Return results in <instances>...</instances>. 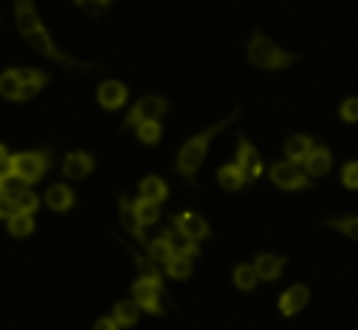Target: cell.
I'll list each match as a JSON object with an SVG mask.
<instances>
[{
    "instance_id": "603a6c76",
    "label": "cell",
    "mask_w": 358,
    "mask_h": 330,
    "mask_svg": "<svg viewBox=\"0 0 358 330\" xmlns=\"http://www.w3.org/2000/svg\"><path fill=\"white\" fill-rule=\"evenodd\" d=\"M138 308L136 301H122L114 306V318L121 327H133L138 320Z\"/></svg>"
},
{
    "instance_id": "cb8c5ba5",
    "label": "cell",
    "mask_w": 358,
    "mask_h": 330,
    "mask_svg": "<svg viewBox=\"0 0 358 330\" xmlns=\"http://www.w3.org/2000/svg\"><path fill=\"white\" fill-rule=\"evenodd\" d=\"M257 273H255L254 266H248V264H240L234 268V285L238 287L240 290L243 292H250V290L255 289L257 285Z\"/></svg>"
},
{
    "instance_id": "8992f818",
    "label": "cell",
    "mask_w": 358,
    "mask_h": 330,
    "mask_svg": "<svg viewBox=\"0 0 358 330\" xmlns=\"http://www.w3.org/2000/svg\"><path fill=\"white\" fill-rule=\"evenodd\" d=\"M168 112V101L166 98L157 96V94H149V96H143L142 100L136 101L133 105L131 110L126 115L124 129L136 128L138 124L145 121H152V119H159L161 115H164Z\"/></svg>"
},
{
    "instance_id": "e575fe53",
    "label": "cell",
    "mask_w": 358,
    "mask_h": 330,
    "mask_svg": "<svg viewBox=\"0 0 358 330\" xmlns=\"http://www.w3.org/2000/svg\"><path fill=\"white\" fill-rule=\"evenodd\" d=\"M341 117L346 122H358V98H348L341 105Z\"/></svg>"
},
{
    "instance_id": "5b68a950",
    "label": "cell",
    "mask_w": 358,
    "mask_h": 330,
    "mask_svg": "<svg viewBox=\"0 0 358 330\" xmlns=\"http://www.w3.org/2000/svg\"><path fill=\"white\" fill-rule=\"evenodd\" d=\"M271 182L285 191H299V189H313L315 184L290 161H278L269 168Z\"/></svg>"
},
{
    "instance_id": "7402d4cb",
    "label": "cell",
    "mask_w": 358,
    "mask_h": 330,
    "mask_svg": "<svg viewBox=\"0 0 358 330\" xmlns=\"http://www.w3.org/2000/svg\"><path fill=\"white\" fill-rule=\"evenodd\" d=\"M140 194L150 201L163 203L168 198V185L159 177H147L140 184Z\"/></svg>"
},
{
    "instance_id": "ab89813d",
    "label": "cell",
    "mask_w": 358,
    "mask_h": 330,
    "mask_svg": "<svg viewBox=\"0 0 358 330\" xmlns=\"http://www.w3.org/2000/svg\"><path fill=\"white\" fill-rule=\"evenodd\" d=\"M10 173H14V170H13V163H10V157H9V159H6L0 163V180H2V178H6L7 175H10Z\"/></svg>"
},
{
    "instance_id": "d590c367",
    "label": "cell",
    "mask_w": 358,
    "mask_h": 330,
    "mask_svg": "<svg viewBox=\"0 0 358 330\" xmlns=\"http://www.w3.org/2000/svg\"><path fill=\"white\" fill-rule=\"evenodd\" d=\"M76 6L83 10L84 14L91 17H98L103 10V6H101L100 0H76Z\"/></svg>"
},
{
    "instance_id": "4316f807",
    "label": "cell",
    "mask_w": 358,
    "mask_h": 330,
    "mask_svg": "<svg viewBox=\"0 0 358 330\" xmlns=\"http://www.w3.org/2000/svg\"><path fill=\"white\" fill-rule=\"evenodd\" d=\"M135 212L143 226H150V224L157 222V219H159V206H157L156 201H150L147 198L136 199Z\"/></svg>"
},
{
    "instance_id": "f1b7e54d",
    "label": "cell",
    "mask_w": 358,
    "mask_h": 330,
    "mask_svg": "<svg viewBox=\"0 0 358 330\" xmlns=\"http://www.w3.org/2000/svg\"><path fill=\"white\" fill-rule=\"evenodd\" d=\"M147 250H149V257L152 259L154 262H159V264H166V262L175 255L173 247H171L170 241L164 236L156 238V240L152 241V245L147 247Z\"/></svg>"
},
{
    "instance_id": "2e32d148",
    "label": "cell",
    "mask_w": 358,
    "mask_h": 330,
    "mask_svg": "<svg viewBox=\"0 0 358 330\" xmlns=\"http://www.w3.org/2000/svg\"><path fill=\"white\" fill-rule=\"evenodd\" d=\"M287 264V257H276L271 254H262L255 259L254 269L257 276L264 282H275L282 276L283 266Z\"/></svg>"
},
{
    "instance_id": "f35d334b",
    "label": "cell",
    "mask_w": 358,
    "mask_h": 330,
    "mask_svg": "<svg viewBox=\"0 0 358 330\" xmlns=\"http://www.w3.org/2000/svg\"><path fill=\"white\" fill-rule=\"evenodd\" d=\"M121 325L117 324V320H114V318H100V320L94 324V329L96 330H115L119 329Z\"/></svg>"
},
{
    "instance_id": "52a82bcc",
    "label": "cell",
    "mask_w": 358,
    "mask_h": 330,
    "mask_svg": "<svg viewBox=\"0 0 358 330\" xmlns=\"http://www.w3.org/2000/svg\"><path fill=\"white\" fill-rule=\"evenodd\" d=\"M236 163L238 166L243 170L245 177H247V184H254L259 177L262 175V159L261 154L257 152L250 140L245 138L243 135H238V147H236Z\"/></svg>"
},
{
    "instance_id": "9c48e42d",
    "label": "cell",
    "mask_w": 358,
    "mask_h": 330,
    "mask_svg": "<svg viewBox=\"0 0 358 330\" xmlns=\"http://www.w3.org/2000/svg\"><path fill=\"white\" fill-rule=\"evenodd\" d=\"M119 219H121L122 227H124L135 240H138L140 245H143L145 248L149 247L145 231H143V224L140 222L138 215H136L135 212V203L129 201L126 196H121V198H119Z\"/></svg>"
},
{
    "instance_id": "60d3db41",
    "label": "cell",
    "mask_w": 358,
    "mask_h": 330,
    "mask_svg": "<svg viewBox=\"0 0 358 330\" xmlns=\"http://www.w3.org/2000/svg\"><path fill=\"white\" fill-rule=\"evenodd\" d=\"M6 159H7V150H6V147L0 143V163H2V161H6Z\"/></svg>"
},
{
    "instance_id": "ba28073f",
    "label": "cell",
    "mask_w": 358,
    "mask_h": 330,
    "mask_svg": "<svg viewBox=\"0 0 358 330\" xmlns=\"http://www.w3.org/2000/svg\"><path fill=\"white\" fill-rule=\"evenodd\" d=\"M133 297H135L136 304H138L142 310H145L149 315H156L161 317L163 315V304H161L159 292L161 290L157 287L150 285V283L138 280V282L133 283L131 287Z\"/></svg>"
},
{
    "instance_id": "9a60e30c",
    "label": "cell",
    "mask_w": 358,
    "mask_h": 330,
    "mask_svg": "<svg viewBox=\"0 0 358 330\" xmlns=\"http://www.w3.org/2000/svg\"><path fill=\"white\" fill-rule=\"evenodd\" d=\"M126 247H128L129 254H131L133 259H135V264H136V269H138L140 280H143V282L157 287L161 292L166 294V287H164V283H163V276H161V271L156 268V264H152V259L143 257L142 254H138V252H136L133 247H129L128 243H126Z\"/></svg>"
},
{
    "instance_id": "4fadbf2b",
    "label": "cell",
    "mask_w": 358,
    "mask_h": 330,
    "mask_svg": "<svg viewBox=\"0 0 358 330\" xmlns=\"http://www.w3.org/2000/svg\"><path fill=\"white\" fill-rule=\"evenodd\" d=\"M14 17H16L17 30L23 35L42 27V21L38 17L37 9H35L34 0H16V3H14Z\"/></svg>"
},
{
    "instance_id": "6da1fadb",
    "label": "cell",
    "mask_w": 358,
    "mask_h": 330,
    "mask_svg": "<svg viewBox=\"0 0 358 330\" xmlns=\"http://www.w3.org/2000/svg\"><path fill=\"white\" fill-rule=\"evenodd\" d=\"M238 117H240V107H236V110H234L229 117L217 122L215 126H212V128H208L206 131L199 133V135L192 136L191 140L185 142V145L182 147L180 152H178L175 170H177L189 184H192L196 187V173H198L199 166H201L203 159H205L206 152H208L210 143L215 138V135H219L222 129H226L227 126L233 124Z\"/></svg>"
},
{
    "instance_id": "5bb4252c",
    "label": "cell",
    "mask_w": 358,
    "mask_h": 330,
    "mask_svg": "<svg viewBox=\"0 0 358 330\" xmlns=\"http://www.w3.org/2000/svg\"><path fill=\"white\" fill-rule=\"evenodd\" d=\"M308 301H310V290H308V287L299 283V285L290 287L287 292L282 294L278 306L285 317H294L306 306Z\"/></svg>"
},
{
    "instance_id": "83f0119b",
    "label": "cell",
    "mask_w": 358,
    "mask_h": 330,
    "mask_svg": "<svg viewBox=\"0 0 358 330\" xmlns=\"http://www.w3.org/2000/svg\"><path fill=\"white\" fill-rule=\"evenodd\" d=\"M324 224L345 236L358 241V217H341V219H329L324 220Z\"/></svg>"
},
{
    "instance_id": "ac0fdd59",
    "label": "cell",
    "mask_w": 358,
    "mask_h": 330,
    "mask_svg": "<svg viewBox=\"0 0 358 330\" xmlns=\"http://www.w3.org/2000/svg\"><path fill=\"white\" fill-rule=\"evenodd\" d=\"M304 168L311 177H324L332 168V154L327 147H315L304 161Z\"/></svg>"
},
{
    "instance_id": "3957f363",
    "label": "cell",
    "mask_w": 358,
    "mask_h": 330,
    "mask_svg": "<svg viewBox=\"0 0 358 330\" xmlns=\"http://www.w3.org/2000/svg\"><path fill=\"white\" fill-rule=\"evenodd\" d=\"M24 38H27V42L30 48H34L35 51L41 52V55L48 56V58L55 59L56 63H59V65L65 66V69L84 70V72H86V70L100 69V66L94 65V63L80 62V59L73 58V56L66 55V52H63L62 49L56 48V44L52 42L51 35H49V31L45 30L44 24L38 28H35V30H31L30 34L24 35Z\"/></svg>"
},
{
    "instance_id": "d4e9b609",
    "label": "cell",
    "mask_w": 358,
    "mask_h": 330,
    "mask_svg": "<svg viewBox=\"0 0 358 330\" xmlns=\"http://www.w3.org/2000/svg\"><path fill=\"white\" fill-rule=\"evenodd\" d=\"M7 229H9V233L14 234V236L23 238V236H28V234L34 233L35 222H34V219L30 217V213L16 212L9 219Z\"/></svg>"
},
{
    "instance_id": "7a4b0ae2",
    "label": "cell",
    "mask_w": 358,
    "mask_h": 330,
    "mask_svg": "<svg viewBox=\"0 0 358 330\" xmlns=\"http://www.w3.org/2000/svg\"><path fill=\"white\" fill-rule=\"evenodd\" d=\"M247 58L252 65L264 70H280L299 62V56L278 48V44L262 34L261 28H255L254 37L248 42Z\"/></svg>"
},
{
    "instance_id": "b9f144b4",
    "label": "cell",
    "mask_w": 358,
    "mask_h": 330,
    "mask_svg": "<svg viewBox=\"0 0 358 330\" xmlns=\"http://www.w3.org/2000/svg\"><path fill=\"white\" fill-rule=\"evenodd\" d=\"M100 2H101V6H103V7H107V6H110V3H112V0H100Z\"/></svg>"
},
{
    "instance_id": "4dcf8cb0",
    "label": "cell",
    "mask_w": 358,
    "mask_h": 330,
    "mask_svg": "<svg viewBox=\"0 0 358 330\" xmlns=\"http://www.w3.org/2000/svg\"><path fill=\"white\" fill-rule=\"evenodd\" d=\"M161 124L157 122V119H152V121H145L142 124L136 126V135L147 145H154V143L159 142L161 138Z\"/></svg>"
},
{
    "instance_id": "836d02e7",
    "label": "cell",
    "mask_w": 358,
    "mask_h": 330,
    "mask_svg": "<svg viewBox=\"0 0 358 330\" xmlns=\"http://www.w3.org/2000/svg\"><path fill=\"white\" fill-rule=\"evenodd\" d=\"M343 184L348 189H358V161L348 163L343 168Z\"/></svg>"
},
{
    "instance_id": "ffe728a7",
    "label": "cell",
    "mask_w": 358,
    "mask_h": 330,
    "mask_svg": "<svg viewBox=\"0 0 358 330\" xmlns=\"http://www.w3.org/2000/svg\"><path fill=\"white\" fill-rule=\"evenodd\" d=\"M73 201H76V196L73 191L65 184H56L45 192V203L51 210L55 212H66L69 208H72Z\"/></svg>"
},
{
    "instance_id": "8d00e7d4",
    "label": "cell",
    "mask_w": 358,
    "mask_h": 330,
    "mask_svg": "<svg viewBox=\"0 0 358 330\" xmlns=\"http://www.w3.org/2000/svg\"><path fill=\"white\" fill-rule=\"evenodd\" d=\"M17 212L14 198L9 194H0V219H10Z\"/></svg>"
},
{
    "instance_id": "277c9868",
    "label": "cell",
    "mask_w": 358,
    "mask_h": 330,
    "mask_svg": "<svg viewBox=\"0 0 358 330\" xmlns=\"http://www.w3.org/2000/svg\"><path fill=\"white\" fill-rule=\"evenodd\" d=\"M14 173L21 175L30 184L41 180L45 171L51 168V154L49 150H37V152H23L10 157Z\"/></svg>"
},
{
    "instance_id": "30bf717a",
    "label": "cell",
    "mask_w": 358,
    "mask_h": 330,
    "mask_svg": "<svg viewBox=\"0 0 358 330\" xmlns=\"http://www.w3.org/2000/svg\"><path fill=\"white\" fill-rule=\"evenodd\" d=\"M96 166V161L91 154L83 152H72V154H66L65 161H63V175L66 178H72V180H80V178L87 177L91 171L94 170Z\"/></svg>"
},
{
    "instance_id": "7c38bea8",
    "label": "cell",
    "mask_w": 358,
    "mask_h": 330,
    "mask_svg": "<svg viewBox=\"0 0 358 330\" xmlns=\"http://www.w3.org/2000/svg\"><path fill=\"white\" fill-rule=\"evenodd\" d=\"M170 222L173 224L177 229L184 231L185 234H189L191 238H194L196 241L206 240L210 236V226L205 222V219L196 213L185 212L180 215H171Z\"/></svg>"
},
{
    "instance_id": "74e56055",
    "label": "cell",
    "mask_w": 358,
    "mask_h": 330,
    "mask_svg": "<svg viewBox=\"0 0 358 330\" xmlns=\"http://www.w3.org/2000/svg\"><path fill=\"white\" fill-rule=\"evenodd\" d=\"M16 70V76L20 77L21 84L23 82H30V80H38V79H49L44 72L35 69H14Z\"/></svg>"
},
{
    "instance_id": "1f68e13d",
    "label": "cell",
    "mask_w": 358,
    "mask_h": 330,
    "mask_svg": "<svg viewBox=\"0 0 358 330\" xmlns=\"http://www.w3.org/2000/svg\"><path fill=\"white\" fill-rule=\"evenodd\" d=\"M17 206V212L23 213H34L38 208V198L30 191H21L17 192L16 198H14Z\"/></svg>"
},
{
    "instance_id": "f546056e",
    "label": "cell",
    "mask_w": 358,
    "mask_h": 330,
    "mask_svg": "<svg viewBox=\"0 0 358 330\" xmlns=\"http://www.w3.org/2000/svg\"><path fill=\"white\" fill-rule=\"evenodd\" d=\"M20 89H21V80L20 77L16 76V70H7L0 76V94L9 100H16L20 96Z\"/></svg>"
},
{
    "instance_id": "d6a6232c",
    "label": "cell",
    "mask_w": 358,
    "mask_h": 330,
    "mask_svg": "<svg viewBox=\"0 0 358 330\" xmlns=\"http://www.w3.org/2000/svg\"><path fill=\"white\" fill-rule=\"evenodd\" d=\"M48 80L49 79H38V80H30V82L21 84L17 101H24V100H30V98H34L35 94L41 93V89L44 87V84L48 82Z\"/></svg>"
},
{
    "instance_id": "d6986e66",
    "label": "cell",
    "mask_w": 358,
    "mask_h": 330,
    "mask_svg": "<svg viewBox=\"0 0 358 330\" xmlns=\"http://www.w3.org/2000/svg\"><path fill=\"white\" fill-rule=\"evenodd\" d=\"M315 149V140L308 135H296L289 138L285 145L287 159L294 164H301L306 161L311 150Z\"/></svg>"
},
{
    "instance_id": "8fae6325",
    "label": "cell",
    "mask_w": 358,
    "mask_h": 330,
    "mask_svg": "<svg viewBox=\"0 0 358 330\" xmlns=\"http://www.w3.org/2000/svg\"><path fill=\"white\" fill-rule=\"evenodd\" d=\"M128 100V87L119 80H105L98 87V103L107 110H117Z\"/></svg>"
},
{
    "instance_id": "e0dca14e",
    "label": "cell",
    "mask_w": 358,
    "mask_h": 330,
    "mask_svg": "<svg viewBox=\"0 0 358 330\" xmlns=\"http://www.w3.org/2000/svg\"><path fill=\"white\" fill-rule=\"evenodd\" d=\"M163 236L170 241V245L173 247L175 254L187 255V257H198L199 255V247L196 243L194 238H191L189 234H185L184 231L177 229V227H168L163 231Z\"/></svg>"
},
{
    "instance_id": "484cf974",
    "label": "cell",
    "mask_w": 358,
    "mask_h": 330,
    "mask_svg": "<svg viewBox=\"0 0 358 330\" xmlns=\"http://www.w3.org/2000/svg\"><path fill=\"white\" fill-rule=\"evenodd\" d=\"M192 271V264H191V257L182 254H175L170 261L166 262V273L168 276L175 280H184L191 275Z\"/></svg>"
},
{
    "instance_id": "44dd1931",
    "label": "cell",
    "mask_w": 358,
    "mask_h": 330,
    "mask_svg": "<svg viewBox=\"0 0 358 330\" xmlns=\"http://www.w3.org/2000/svg\"><path fill=\"white\" fill-rule=\"evenodd\" d=\"M217 177H219V184L227 191H238V189L243 187V184H247V177H245L243 170L238 166V163L222 166Z\"/></svg>"
}]
</instances>
